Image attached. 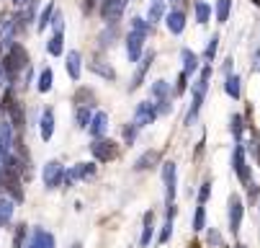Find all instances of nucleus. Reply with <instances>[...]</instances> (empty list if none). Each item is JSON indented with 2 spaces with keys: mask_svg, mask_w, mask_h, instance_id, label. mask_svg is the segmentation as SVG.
<instances>
[{
  "mask_svg": "<svg viewBox=\"0 0 260 248\" xmlns=\"http://www.w3.org/2000/svg\"><path fill=\"white\" fill-rule=\"evenodd\" d=\"M90 70H93V73H98L101 78H106V80H116V70L111 67V65H103V62H90Z\"/></svg>",
  "mask_w": 260,
  "mask_h": 248,
  "instance_id": "nucleus-23",
  "label": "nucleus"
},
{
  "mask_svg": "<svg viewBox=\"0 0 260 248\" xmlns=\"http://www.w3.org/2000/svg\"><path fill=\"white\" fill-rule=\"evenodd\" d=\"M95 3H98V0H85V3H83V11H85V13H90V11L95 8Z\"/></svg>",
  "mask_w": 260,
  "mask_h": 248,
  "instance_id": "nucleus-49",
  "label": "nucleus"
},
{
  "mask_svg": "<svg viewBox=\"0 0 260 248\" xmlns=\"http://www.w3.org/2000/svg\"><path fill=\"white\" fill-rule=\"evenodd\" d=\"M237 248H245V245H237Z\"/></svg>",
  "mask_w": 260,
  "mask_h": 248,
  "instance_id": "nucleus-54",
  "label": "nucleus"
},
{
  "mask_svg": "<svg viewBox=\"0 0 260 248\" xmlns=\"http://www.w3.org/2000/svg\"><path fill=\"white\" fill-rule=\"evenodd\" d=\"M209 197H211V184L204 181V184H201V191H199V204H206Z\"/></svg>",
  "mask_w": 260,
  "mask_h": 248,
  "instance_id": "nucleus-38",
  "label": "nucleus"
},
{
  "mask_svg": "<svg viewBox=\"0 0 260 248\" xmlns=\"http://www.w3.org/2000/svg\"><path fill=\"white\" fill-rule=\"evenodd\" d=\"M257 197H260V186L257 184H247V199H250V204H255Z\"/></svg>",
  "mask_w": 260,
  "mask_h": 248,
  "instance_id": "nucleus-39",
  "label": "nucleus"
},
{
  "mask_svg": "<svg viewBox=\"0 0 260 248\" xmlns=\"http://www.w3.org/2000/svg\"><path fill=\"white\" fill-rule=\"evenodd\" d=\"M157 103H150V101H142L137 106V112H134V124L137 127H147V124H152L157 119Z\"/></svg>",
  "mask_w": 260,
  "mask_h": 248,
  "instance_id": "nucleus-5",
  "label": "nucleus"
},
{
  "mask_svg": "<svg viewBox=\"0 0 260 248\" xmlns=\"http://www.w3.org/2000/svg\"><path fill=\"white\" fill-rule=\"evenodd\" d=\"M152 60H155V54H152V52H147V54L142 57V62H139V67H137V73H134V80H132L129 91H137V88L142 86V80H144V75H147V70L152 67Z\"/></svg>",
  "mask_w": 260,
  "mask_h": 248,
  "instance_id": "nucleus-13",
  "label": "nucleus"
},
{
  "mask_svg": "<svg viewBox=\"0 0 260 248\" xmlns=\"http://www.w3.org/2000/svg\"><path fill=\"white\" fill-rule=\"evenodd\" d=\"M126 3H129V0H103V18H106L108 23H116V21L121 18Z\"/></svg>",
  "mask_w": 260,
  "mask_h": 248,
  "instance_id": "nucleus-7",
  "label": "nucleus"
},
{
  "mask_svg": "<svg viewBox=\"0 0 260 248\" xmlns=\"http://www.w3.org/2000/svg\"><path fill=\"white\" fill-rule=\"evenodd\" d=\"M206 243H209V245H214V248H221V245H224V240H221L219 230H214V228L206 233Z\"/></svg>",
  "mask_w": 260,
  "mask_h": 248,
  "instance_id": "nucleus-35",
  "label": "nucleus"
},
{
  "mask_svg": "<svg viewBox=\"0 0 260 248\" xmlns=\"http://www.w3.org/2000/svg\"><path fill=\"white\" fill-rule=\"evenodd\" d=\"M144 39H147V37H142V34H137V31H132L129 37H126V54H129V62H137V60L142 57Z\"/></svg>",
  "mask_w": 260,
  "mask_h": 248,
  "instance_id": "nucleus-12",
  "label": "nucleus"
},
{
  "mask_svg": "<svg viewBox=\"0 0 260 248\" xmlns=\"http://www.w3.org/2000/svg\"><path fill=\"white\" fill-rule=\"evenodd\" d=\"M13 145H16L13 143V124L8 119H3V122H0V158L11 155Z\"/></svg>",
  "mask_w": 260,
  "mask_h": 248,
  "instance_id": "nucleus-6",
  "label": "nucleus"
},
{
  "mask_svg": "<svg viewBox=\"0 0 260 248\" xmlns=\"http://www.w3.org/2000/svg\"><path fill=\"white\" fill-rule=\"evenodd\" d=\"M232 168L237 171L240 181L250 184V171H247V163H245V148H242V145H237V148L232 150Z\"/></svg>",
  "mask_w": 260,
  "mask_h": 248,
  "instance_id": "nucleus-8",
  "label": "nucleus"
},
{
  "mask_svg": "<svg viewBox=\"0 0 260 248\" xmlns=\"http://www.w3.org/2000/svg\"><path fill=\"white\" fill-rule=\"evenodd\" d=\"M52 80H54L52 70H49V67H44V70H42V75H39V91H42V93L52 91Z\"/></svg>",
  "mask_w": 260,
  "mask_h": 248,
  "instance_id": "nucleus-31",
  "label": "nucleus"
},
{
  "mask_svg": "<svg viewBox=\"0 0 260 248\" xmlns=\"http://www.w3.org/2000/svg\"><path fill=\"white\" fill-rule=\"evenodd\" d=\"M42 179H44V186L47 189H57L62 181H64V168L59 160H49L44 166V173H42Z\"/></svg>",
  "mask_w": 260,
  "mask_h": 248,
  "instance_id": "nucleus-4",
  "label": "nucleus"
},
{
  "mask_svg": "<svg viewBox=\"0 0 260 248\" xmlns=\"http://www.w3.org/2000/svg\"><path fill=\"white\" fill-rule=\"evenodd\" d=\"M137 129H139L137 124H129V127H124V137L129 140V143H132V140L137 137Z\"/></svg>",
  "mask_w": 260,
  "mask_h": 248,
  "instance_id": "nucleus-44",
  "label": "nucleus"
},
{
  "mask_svg": "<svg viewBox=\"0 0 260 248\" xmlns=\"http://www.w3.org/2000/svg\"><path fill=\"white\" fill-rule=\"evenodd\" d=\"M26 248H57L54 245V235L47 233V230H42V228H36L31 233V240L26 243Z\"/></svg>",
  "mask_w": 260,
  "mask_h": 248,
  "instance_id": "nucleus-11",
  "label": "nucleus"
},
{
  "mask_svg": "<svg viewBox=\"0 0 260 248\" xmlns=\"http://www.w3.org/2000/svg\"><path fill=\"white\" fill-rule=\"evenodd\" d=\"M8 80H11V75H8V70H6L3 65H0V86H6Z\"/></svg>",
  "mask_w": 260,
  "mask_h": 248,
  "instance_id": "nucleus-47",
  "label": "nucleus"
},
{
  "mask_svg": "<svg viewBox=\"0 0 260 248\" xmlns=\"http://www.w3.org/2000/svg\"><path fill=\"white\" fill-rule=\"evenodd\" d=\"M180 57H183V73H196L199 70V54H193L191 49H183L180 52Z\"/></svg>",
  "mask_w": 260,
  "mask_h": 248,
  "instance_id": "nucleus-20",
  "label": "nucleus"
},
{
  "mask_svg": "<svg viewBox=\"0 0 260 248\" xmlns=\"http://www.w3.org/2000/svg\"><path fill=\"white\" fill-rule=\"evenodd\" d=\"M157 160H160V153H157V150H147V153L134 163V171H147V168H152Z\"/></svg>",
  "mask_w": 260,
  "mask_h": 248,
  "instance_id": "nucleus-19",
  "label": "nucleus"
},
{
  "mask_svg": "<svg viewBox=\"0 0 260 248\" xmlns=\"http://www.w3.org/2000/svg\"><path fill=\"white\" fill-rule=\"evenodd\" d=\"M250 150H255V155H257V163H260V132H255V145H252Z\"/></svg>",
  "mask_w": 260,
  "mask_h": 248,
  "instance_id": "nucleus-46",
  "label": "nucleus"
},
{
  "mask_svg": "<svg viewBox=\"0 0 260 248\" xmlns=\"http://www.w3.org/2000/svg\"><path fill=\"white\" fill-rule=\"evenodd\" d=\"M52 26H54V34H62V31H64V18H62V13H54Z\"/></svg>",
  "mask_w": 260,
  "mask_h": 248,
  "instance_id": "nucleus-41",
  "label": "nucleus"
},
{
  "mask_svg": "<svg viewBox=\"0 0 260 248\" xmlns=\"http://www.w3.org/2000/svg\"><path fill=\"white\" fill-rule=\"evenodd\" d=\"M3 67L8 70V75H11V80H13L23 67H28V52H26L21 44H11V47H8V54H6V60H3Z\"/></svg>",
  "mask_w": 260,
  "mask_h": 248,
  "instance_id": "nucleus-2",
  "label": "nucleus"
},
{
  "mask_svg": "<svg viewBox=\"0 0 260 248\" xmlns=\"http://www.w3.org/2000/svg\"><path fill=\"white\" fill-rule=\"evenodd\" d=\"M206 228V209L204 204L196 207V215H193V230H204Z\"/></svg>",
  "mask_w": 260,
  "mask_h": 248,
  "instance_id": "nucleus-33",
  "label": "nucleus"
},
{
  "mask_svg": "<svg viewBox=\"0 0 260 248\" xmlns=\"http://www.w3.org/2000/svg\"><path fill=\"white\" fill-rule=\"evenodd\" d=\"M162 181H165V199L173 204L175 199V163H162Z\"/></svg>",
  "mask_w": 260,
  "mask_h": 248,
  "instance_id": "nucleus-9",
  "label": "nucleus"
},
{
  "mask_svg": "<svg viewBox=\"0 0 260 248\" xmlns=\"http://www.w3.org/2000/svg\"><path fill=\"white\" fill-rule=\"evenodd\" d=\"M252 3H255V6H260V0H252Z\"/></svg>",
  "mask_w": 260,
  "mask_h": 248,
  "instance_id": "nucleus-52",
  "label": "nucleus"
},
{
  "mask_svg": "<svg viewBox=\"0 0 260 248\" xmlns=\"http://www.w3.org/2000/svg\"><path fill=\"white\" fill-rule=\"evenodd\" d=\"M209 80H211V65H204L201 67V75L193 86V106H191V112L188 117H185V124H196L199 119V112H201V103H204V96H206V88H209Z\"/></svg>",
  "mask_w": 260,
  "mask_h": 248,
  "instance_id": "nucleus-1",
  "label": "nucleus"
},
{
  "mask_svg": "<svg viewBox=\"0 0 260 248\" xmlns=\"http://www.w3.org/2000/svg\"><path fill=\"white\" fill-rule=\"evenodd\" d=\"M230 129H232V134H235L237 140L242 137V117H240V114H235V117H232V122H230Z\"/></svg>",
  "mask_w": 260,
  "mask_h": 248,
  "instance_id": "nucleus-37",
  "label": "nucleus"
},
{
  "mask_svg": "<svg viewBox=\"0 0 260 248\" xmlns=\"http://www.w3.org/2000/svg\"><path fill=\"white\" fill-rule=\"evenodd\" d=\"M132 31L142 34V37H150V34H152V23L144 21V18H134V21H132Z\"/></svg>",
  "mask_w": 260,
  "mask_h": 248,
  "instance_id": "nucleus-30",
  "label": "nucleus"
},
{
  "mask_svg": "<svg viewBox=\"0 0 260 248\" xmlns=\"http://www.w3.org/2000/svg\"><path fill=\"white\" fill-rule=\"evenodd\" d=\"M170 235H173V220H168V223L162 225V233H160V243H168V240H170Z\"/></svg>",
  "mask_w": 260,
  "mask_h": 248,
  "instance_id": "nucleus-40",
  "label": "nucleus"
},
{
  "mask_svg": "<svg viewBox=\"0 0 260 248\" xmlns=\"http://www.w3.org/2000/svg\"><path fill=\"white\" fill-rule=\"evenodd\" d=\"M150 96H152V98H157V101L170 98V83H168V80H155V83H152V88H150Z\"/></svg>",
  "mask_w": 260,
  "mask_h": 248,
  "instance_id": "nucleus-21",
  "label": "nucleus"
},
{
  "mask_svg": "<svg viewBox=\"0 0 260 248\" xmlns=\"http://www.w3.org/2000/svg\"><path fill=\"white\" fill-rule=\"evenodd\" d=\"M242 199H240V194H232L230 197V228H232V233H240V223H242Z\"/></svg>",
  "mask_w": 260,
  "mask_h": 248,
  "instance_id": "nucleus-10",
  "label": "nucleus"
},
{
  "mask_svg": "<svg viewBox=\"0 0 260 248\" xmlns=\"http://www.w3.org/2000/svg\"><path fill=\"white\" fill-rule=\"evenodd\" d=\"M252 70H257V73H260V47H257L255 54H252Z\"/></svg>",
  "mask_w": 260,
  "mask_h": 248,
  "instance_id": "nucleus-48",
  "label": "nucleus"
},
{
  "mask_svg": "<svg viewBox=\"0 0 260 248\" xmlns=\"http://www.w3.org/2000/svg\"><path fill=\"white\" fill-rule=\"evenodd\" d=\"M224 91H227V96H232V98H240L242 96V88H240V78L237 75H227V80H224Z\"/></svg>",
  "mask_w": 260,
  "mask_h": 248,
  "instance_id": "nucleus-24",
  "label": "nucleus"
},
{
  "mask_svg": "<svg viewBox=\"0 0 260 248\" xmlns=\"http://www.w3.org/2000/svg\"><path fill=\"white\" fill-rule=\"evenodd\" d=\"M116 37V29H111V31H103L101 34V47H106V44H111V39Z\"/></svg>",
  "mask_w": 260,
  "mask_h": 248,
  "instance_id": "nucleus-42",
  "label": "nucleus"
},
{
  "mask_svg": "<svg viewBox=\"0 0 260 248\" xmlns=\"http://www.w3.org/2000/svg\"><path fill=\"white\" fill-rule=\"evenodd\" d=\"M93 122V114H90V106H78V112H75V124L80 129H88Z\"/></svg>",
  "mask_w": 260,
  "mask_h": 248,
  "instance_id": "nucleus-22",
  "label": "nucleus"
},
{
  "mask_svg": "<svg viewBox=\"0 0 260 248\" xmlns=\"http://www.w3.org/2000/svg\"><path fill=\"white\" fill-rule=\"evenodd\" d=\"M78 101H88V106H93V93H90V91H85V88H80Z\"/></svg>",
  "mask_w": 260,
  "mask_h": 248,
  "instance_id": "nucleus-45",
  "label": "nucleus"
},
{
  "mask_svg": "<svg viewBox=\"0 0 260 248\" xmlns=\"http://www.w3.org/2000/svg\"><path fill=\"white\" fill-rule=\"evenodd\" d=\"M13 217V199H0V225L11 223Z\"/></svg>",
  "mask_w": 260,
  "mask_h": 248,
  "instance_id": "nucleus-25",
  "label": "nucleus"
},
{
  "mask_svg": "<svg viewBox=\"0 0 260 248\" xmlns=\"http://www.w3.org/2000/svg\"><path fill=\"white\" fill-rule=\"evenodd\" d=\"M106 129H108V114L106 112H98V114H93V122H90V127H88V132H90V137H103L106 134Z\"/></svg>",
  "mask_w": 260,
  "mask_h": 248,
  "instance_id": "nucleus-14",
  "label": "nucleus"
},
{
  "mask_svg": "<svg viewBox=\"0 0 260 248\" xmlns=\"http://www.w3.org/2000/svg\"><path fill=\"white\" fill-rule=\"evenodd\" d=\"M39 132H42V140H44V143H49V140H52V134H54V112H52V109H47V112L42 114Z\"/></svg>",
  "mask_w": 260,
  "mask_h": 248,
  "instance_id": "nucleus-15",
  "label": "nucleus"
},
{
  "mask_svg": "<svg viewBox=\"0 0 260 248\" xmlns=\"http://www.w3.org/2000/svg\"><path fill=\"white\" fill-rule=\"evenodd\" d=\"M162 13H165V3H162V0H152L150 13H147L150 18H147V21H150V23H155V21H160V18H162Z\"/></svg>",
  "mask_w": 260,
  "mask_h": 248,
  "instance_id": "nucleus-28",
  "label": "nucleus"
},
{
  "mask_svg": "<svg viewBox=\"0 0 260 248\" xmlns=\"http://www.w3.org/2000/svg\"><path fill=\"white\" fill-rule=\"evenodd\" d=\"M0 52H3V37H0Z\"/></svg>",
  "mask_w": 260,
  "mask_h": 248,
  "instance_id": "nucleus-51",
  "label": "nucleus"
},
{
  "mask_svg": "<svg viewBox=\"0 0 260 248\" xmlns=\"http://www.w3.org/2000/svg\"><path fill=\"white\" fill-rule=\"evenodd\" d=\"M64 37H62V34H54V37L49 39V44H47V52L52 54V57H59L62 54V49H64Z\"/></svg>",
  "mask_w": 260,
  "mask_h": 248,
  "instance_id": "nucleus-26",
  "label": "nucleus"
},
{
  "mask_svg": "<svg viewBox=\"0 0 260 248\" xmlns=\"http://www.w3.org/2000/svg\"><path fill=\"white\" fill-rule=\"evenodd\" d=\"M52 18H54V3H47V8H44V11H42V16H39V26H36V29L44 31V29L52 23Z\"/></svg>",
  "mask_w": 260,
  "mask_h": 248,
  "instance_id": "nucleus-29",
  "label": "nucleus"
},
{
  "mask_svg": "<svg viewBox=\"0 0 260 248\" xmlns=\"http://www.w3.org/2000/svg\"><path fill=\"white\" fill-rule=\"evenodd\" d=\"M90 153H93V158H95V160H101V163H108V160H114V158L119 155V145L114 143V140L98 137L95 143L90 145Z\"/></svg>",
  "mask_w": 260,
  "mask_h": 248,
  "instance_id": "nucleus-3",
  "label": "nucleus"
},
{
  "mask_svg": "<svg viewBox=\"0 0 260 248\" xmlns=\"http://www.w3.org/2000/svg\"><path fill=\"white\" fill-rule=\"evenodd\" d=\"M216 47H219V37H211L209 44H206V52H204V57H206L209 65H211V60H214V54H216Z\"/></svg>",
  "mask_w": 260,
  "mask_h": 248,
  "instance_id": "nucleus-34",
  "label": "nucleus"
},
{
  "mask_svg": "<svg viewBox=\"0 0 260 248\" xmlns=\"http://www.w3.org/2000/svg\"><path fill=\"white\" fill-rule=\"evenodd\" d=\"M230 8H232V0H219V3H216V21L219 23H227Z\"/></svg>",
  "mask_w": 260,
  "mask_h": 248,
  "instance_id": "nucleus-27",
  "label": "nucleus"
},
{
  "mask_svg": "<svg viewBox=\"0 0 260 248\" xmlns=\"http://www.w3.org/2000/svg\"><path fill=\"white\" fill-rule=\"evenodd\" d=\"M152 233H155V215H152V212H147V215H144V230H142V238H139V245L142 248L150 245Z\"/></svg>",
  "mask_w": 260,
  "mask_h": 248,
  "instance_id": "nucleus-18",
  "label": "nucleus"
},
{
  "mask_svg": "<svg viewBox=\"0 0 260 248\" xmlns=\"http://www.w3.org/2000/svg\"><path fill=\"white\" fill-rule=\"evenodd\" d=\"M196 18H199V23H209V16H211V8L204 3V0H196Z\"/></svg>",
  "mask_w": 260,
  "mask_h": 248,
  "instance_id": "nucleus-32",
  "label": "nucleus"
},
{
  "mask_svg": "<svg viewBox=\"0 0 260 248\" xmlns=\"http://www.w3.org/2000/svg\"><path fill=\"white\" fill-rule=\"evenodd\" d=\"M165 26H168L170 34H180V31L185 29V16H183L180 11H170L168 18H165Z\"/></svg>",
  "mask_w": 260,
  "mask_h": 248,
  "instance_id": "nucleus-17",
  "label": "nucleus"
},
{
  "mask_svg": "<svg viewBox=\"0 0 260 248\" xmlns=\"http://www.w3.org/2000/svg\"><path fill=\"white\" fill-rule=\"evenodd\" d=\"M185 80H188V73H180V75H178V86H175V93H183V91H185Z\"/></svg>",
  "mask_w": 260,
  "mask_h": 248,
  "instance_id": "nucleus-43",
  "label": "nucleus"
},
{
  "mask_svg": "<svg viewBox=\"0 0 260 248\" xmlns=\"http://www.w3.org/2000/svg\"><path fill=\"white\" fill-rule=\"evenodd\" d=\"M80 52H67V62H64V67H67V75L72 78V80H80Z\"/></svg>",
  "mask_w": 260,
  "mask_h": 248,
  "instance_id": "nucleus-16",
  "label": "nucleus"
},
{
  "mask_svg": "<svg viewBox=\"0 0 260 248\" xmlns=\"http://www.w3.org/2000/svg\"><path fill=\"white\" fill-rule=\"evenodd\" d=\"M72 248H80V243H75V245H72Z\"/></svg>",
  "mask_w": 260,
  "mask_h": 248,
  "instance_id": "nucleus-53",
  "label": "nucleus"
},
{
  "mask_svg": "<svg viewBox=\"0 0 260 248\" xmlns=\"http://www.w3.org/2000/svg\"><path fill=\"white\" fill-rule=\"evenodd\" d=\"M11 3H13L16 8H21V6H26V3H28V0H11Z\"/></svg>",
  "mask_w": 260,
  "mask_h": 248,
  "instance_id": "nucleus-50",
  "label": "nucleus"
},
{
  "mask_svg": "<svg viewBox=\"0 0 260 248\" xmlns=\"http://www.w3.org/2000/svg\"><path fill=\"white\" fill-rule=\"evenodd\" d=\"M13 245H16V248H26V225H18V228H16Z\"/></svg>",
  "mask_w": 260,
  "mask_h": 248,
  "instance_id": "nucleus-36",
  "label": "nucleus"
}]
</instances>
